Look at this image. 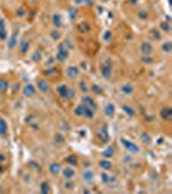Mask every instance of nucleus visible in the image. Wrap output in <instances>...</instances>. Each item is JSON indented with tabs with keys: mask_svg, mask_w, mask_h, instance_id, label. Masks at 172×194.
Returning <instances> with one entry per match:
<instances>
[{
	"mask_svg": "<svg viewBox=\"0 0 172 194\" xmlns=\"http://www.w3.org/2000/svg\"><path fill=\"white\" fill-rule=\"evenodd\" d=\"M137 17L141 19V21H146L149 18V13L146 9H140L139 13H137Z\"/></svg>",
	"mask_w": 172,
	"mask_h": 194,
	"instance_id": "nucleus-33",
	"label": "nucleus"
},
{
	"mask_svg": "<svg viewBox=\"0 0 172 194\" xmlns=\"http://www.w3.org/2000/svg\"><path fill=\"white\" fill-rule=\"evenodd\" d=\"M56 93L60 98L65 100V101H73V98L75 97V89L73 87H70L66 83H61L56 87Z\"/></svg>",
	"mask_w": 172,
	"mask_h": 194,
	"instance_id": "nucleus-1",
	"label": "nucleus"
},
{
	"mask_svg": "<svg viewBox=\"0 0 172 194\" xmlns=\"http://www.w3.org/2000/svg\"><path fill=\"white\" fill-rule=\"evenodd\" d=\"M159 28H161V32H166V34H170L171 32V24L168 21H162L159 24Z\"/></svg>",
	"mask_w": 172,
	"mask_h": 194,
	"instance_id": "nucleus-24",
	"label": "nucleus"
},
{
	"mask_svg": "<svg viewBox=\"0 0 172 194\" xmlns=\"http://www.w3.org/2000/svg\"><path fill=\"white\" fill-rule=\"evenodd\" d=\"M22 95L27 98H30V97H34L35 95H37V87H35L34 84L31 83H27L24 85V88H22Z\"/></svg>",
	"mask_w": 172,
	"mask_h": 194,
	"instance_id": "nucleus-11",
	"label": "nucleus"
},
{
	"mask_svg": "<svg viewBox=\"0 0 172 194\" xmlns=\"http://www.w3.org/2000/svg\"><path fill=\"white\" fill-rule=\"evenodd\" d=\"M75 184L73 183V180H65V184H63V188H65L66 190H73L74 189Z\"/></svg>",
	"mask_w": 172,
	"mask_h": 194,
	"instance_id": "nucleus-37",
	"label": "nucleus"
},
{
	"mask_svg": "<svg viewBox=\"0 0 172 194\" xmlns=\"http://www.w3.org/2000/svg\"><path fill=\"white\" fill-rule=\"evenodd\" d=\"M69 54H70V48L65 44V41H61L58 45H57V51H56V58L58 62L63 63L66 62L69 58Z\"/></svg>",
	"mask_w": 172,
	"mask_h": 194,
	"instance_id": "nucleus-2",
	"label": "nucleus"
},
{
	"mask_svg": "<svg viewBox=\"0 0 172 194\" xmlns=\"http://www.w3.org/2000/svg\"><path fill=\"white\" fill-rule=\"evenodd\" d=\"M76 4H84V3H89L88 0H75Z\"/></svg>",
	"mask_w": 172,
	"mask_h": 194,
	"instance_id": "nucleus-49",
	"label": "nucleus"
},
{
	"mask_svg": "<svg viewBox=\"0 0 172 194\" xmlns=\"http://www.w3.org/2000/svg\"><path fill=\"white\" fill-rule=\"evenodd\" d=\"M140 139H141L142 144H145V145H149V144L152 142V137H150V135L146 133V132H142L141 136H140Z\"/></svg>",
	"mask_w": 172,
	"mask_h": 194,
	"instance_id": "nucleus-32",
	"label": "nucleus"
},
{
	"mask_svg": "<svg viewBox=\"0 0 172 194\" xmlns=\"http://www.w3.org/2000/svg\"><path fill=\"white\" fill-rule=\"evenodd\" d=\"M122 110H123L124 114H126V115H128V117H133L136 114V110L133 109V107H131L130 105H123V106H122Z\"/></svg>",
	"mask_w": 172,
	"mask_h": 194,
	"instance_id": "nucleus-27",
	"label": "nucleus"
},
{
	"mask_svg": "<svg viewBox=\"0 0 172 194\" xmlns=\"http://www.w3.org/2000/svg\"><path fill=\"white\" fill-rule=\"evenodd\" d=\"M54 141L58 144V145H61V144H63L65 142V137L62 136V133H56V136H54Z\"/></svg>",
	"mask_w": 172,
	"mask_h": 194,
	"instance_id": "nucleus-39",
	"label": "nucleus"
},
{
	"mask_svg": "<svg viewBox=\"0 0 172 194\" xmlns=\"http://www.w3.org/2000/svg\"><path fill=\"white\" fill-rule=\"evenodd\" d=\"M16 47H17V32H14L11 37L9 41H8V48L9 49H14Z\"/></svg>",
	"mask_w": 172,
	"mask_h": 194,
	"instance_id": "nucleus-29",
	"label": "nucleus"
},
{
	"mask_svg": "<svg viewBox=\"0 0 172 194\" xmlns=\"http://www.w3.org/2000/svg\"><path fill=\"white\" fill-rule=\"evenodd\" d=\"M66 162L69 163V166H73V167L78 164V159H76L75 155H69V157L66 158Z\"/></svg>",
	"mask_w": 172,
	"mask_h": 194,
	"instance_id": "nucleus-34",
	"label": "nucleus"
},
{
	"mask_svg": "<svg viewBox=\"0 0 172 194\" xmlns=\"http://www.w3.org/2000/svg\"><path fill=\"white\" fill-rule=\"evenodd\" d=\"M28 48H30V41L26 40V39H22L19 43H18V51L21 54H26L28 52Z\"/></svg>",
	"mask_w": 172,
	"mask_h": 194,
	"instance_id": "nucleus-18",
	"label": "nucleus"
},
{
	"mask_svg": "<svg viewBox=\"0 0 172 194\" xmlns=\"http://www.w3.org/2000/svg\"><path fill=\"white\" fill-rule=\"evenodd\" d=\"M171 49H172V44H171V41H170V40H166V41H163V43H162L161 51H162L163 53L168 54V53L171 52Z\"/></svg>",
	"mask_w": 172,
	"mask_h": 194,
	"instance_id": "nucleus-26",
	"label": "nucleus"
},
{
	"mask_svg": "<svg viewBox=\"0 0 172 194\" xmlns=\"http://www.w3.org/2000/svg\"><path fill=\"white\" fill-rule=\"evenodd\" d=\"M6 39V32L5 30H0V40H5Z\"/></svg>",
	"mask_w": 172,
	"mask_h": 194,
	"instance_id": "nucleus-47",
	"label": "nucleus"
},
{
	"mask_svg": "<svg viewBox=\"0 0 172 194\" xmlns=\"http://www.w3.org/2000/svg\"><path fill=\"white\" fill-rule=\"evenodd\" d=\"M37 87H38V91L47 95L49 92V82L44 78H39V79H37Z\"/></svg>",
	"mask_w": 172,
	"mask_h": 194,
	"instance_id": "nucleus-12",
	"label": "nucleus"
},
{
	"mask_svg": "<svg viewBox=\"0 0 172 194\" xmlns=\"http://www.w3.org/2000/svg\"><path fill=\"white\" fill-rule=\"evenodd\" d=\"M70 12H71V18H74V16H75V13H76V12H75V9H71Z\"/></svg>",
	"mask_w": 172,
	"mask_h": 194,
	"instance_id": "nucleus-52",
	"label": "nucleus"
},
{
	"mask_svg": "<svg viewBox=\"0 0 172 194\" xmlns=\"http://www.w3.org/2000/svg\"><path fill=\"white\" fill-rule=\"evenodd\" d=\"M95 113L92 109H89L88 106H85L84 104H79L78 106H75L74 109V114L79 118H85V119H92L95 117Z\"/></svg>",
	"mask_w": 172,
	"mask_h": 194,
	"instance_id": "nucleus-3",
	"label": "nucleus"
},
{
	"mask_svg": "<svg viewBox=\"0 0 172 194\" xmlns=\"http://www.w3.org/2000/svg\"><path fill=\"white\" fill-rule=\"evenodd\" d=\"M61 170H62V167H61V164L58 162H52L48 166V171L52 176H58L61 174Z\"/></svg>",
	"mask_w": 172,
	"mask_h": 194,
	"instance_id": "nucleus-15",
	"label": "nucleus"
},
{
	"mask_svg": "<svg viewBox=\"0 0 172 194\" xmlns=\"http://www.w3.org/2000/svg\"><path fill=\"white\" fill-rule=\"evenodd\" d=\"M27 164H28V166H30L31 168H34V170H40V164H39L38 162H35V161H30Z\"/></svg>",
	"mask_w": 172,
	"mask_h": 194,
	"instance_id": "nucleus-43",
	"label": "nucleus"
},
{
	"mask_svg": "<svg viewBox=\"0 0 172 194\" xmlns=\"http://www.w3.org/2000/svg\"><path fill=\"white\" fill-rule=\"evenodd\" d=\"M65 75L69 79H71V80L78 79V78H79V75H80V69L78 66H75V65H70V66H67L66 70H65Z\"/></svg>",
	"mask_w": 172,
	"mask_h": 194,
	"instance_id": "nucleus-6",
	"label": "nucleus"
},
{
	"mask_svg": "<svg viewBox=\"0 0 172 194\" xmlns=\"http://www.w3.org/2000/svg\"><path fill=\"white\" fill-rule=\"evenodd\" d=\"M109 39H111V32H110V31H106V32L104 34V40H105V41H109Z\"/></svg>",
	"mask_w": 172,
	"mask_h": 194,
	"instance_id": "nucleus-46",
	"label": "nucleus"
},
{
	"mask_svg": "<svg viewBox=\"0 0 172 194\" xmlns=\"http://www.w3.org/2000/svg\"><path fill=\"white\" fill-rule=\"evenodd\" d=\"M114 154H115V149H114L111 145L107 146V148L104 150V152H102V157H104V158H107V159H110V158H111Z\"/></svg>",
	"mask_w": 172,
	"mask_h": 194,
	"instance_id": "nucleus-25",
	"label": "nucleus"
},
{
	"mask_svg": "<svg viewBox=\"0 0 172 194\" xmlns=\"http://www.w3.org/2000/svg\"><path fill=\"white\" fill-rule=\"evenodd\" d=\"M140 2V0H128V3H130V4H132V5H136V4H137Z\"/></svg>",
	"mask_w": 172,
	"mask_h": 194,
	"instance_id": "nucleus-50",
	"label": "nucleus"
},
{
	"mask_svg": "<svg viewBox=\"0 0 172 194\" xmlns=\"http://www.w3.org/2000/svg\"><path fill=\"white\" fill-rule=\"evenodd\" d=\"M76 30L79 31L80 34H89L92 27L89 25V22H87V21H82V22L76 24Z\"/></svg>",
	"mask_w": 172,
	"mask_h": 194,
	"instance_id": "nucleus-16",
	"label": "nucleus"
},
{
	"mask_svg": "<svg viewBox=\"0 0 172 194\" xmlns=\"http://www.w3.org/2000/svg\"><path fill=\"white\" fill-rule=\"evenodd\" d=\"M57 74V70H56V67H48V69H45L44 70V75L45 76H53V75H56Z\"/></svg>",
	"mask_w": 172,
	"mask_h": 194,
	"instance_id": "nucleus-35",
	"label": "nucleus"
},
{
	"mask_svg": "<svg viewBox=\"0 0 172 194\" xmlns=\"http://www.w3.org/2000/svg\"><path fill=\"white\" fill-rule=\"evenodd\" d=\"M4 161H5V155L0 153V163H2V162H4Z\"/></svg>",
	"mask_w": 172,
	"mask_h": 194,
	"instance_id": "nucleus-51",
	"label": "nucleus"
},
{
	"mask_svg": "<svg viewBox=\"0 0 172 194\" xmlns=\"http://www.w3.org/2000/svg\"><path fill=\"white\" fill-rule=\"evenodd\" d=\"M159 117L163 120H171V118H172V109L170 106H163L162 109L159 110Z\"/></svg>",
	"mask_w": 172,
	"mask_h": 194,
	"instance_id": "nucleus-17",
	"label": "nucleus"
},
{
	"mask_svg": "<svg viewBox=\"0 0 172 194\" xmlns=\"http://www.w3.org/2000/svg\"><path fill=\"white\" fill-rule=\"evenodd\" d=\"M98 166L102 168V171H110L113 168V163L110 162V159H107V158H104L98 162Z\"/></svg>",
	"mask_w": 172,
	"mask_h": 194,
	"instance_id": "nucleus-22",
	"label": "nucleus"
},
{
	"mask_svg": "<svg viewBox=\"0 0 172 194\" xmlns=\"http://www.w3.org/2000/svg\"><path fill=\"white\" fill-rule=\"evenodd\" d=\"M89 89H92L93 93H101V92H102V89L100 88L98 85H96V84H93V85H92V88H89Z\"/></svg>",
	"mask_w": 172,
	"mask_h": 194,
	"instance_id": "nucleus-44",
	"label": "nucleus"
},
{
	"mask_svg": "<svg viewBox=\"0 0 172 194\" xmlns=\"http://www.w3.org/2000/svg\"><path fill=\"white\" fill-rule=\"evenodd\" d=\"M139 51L141 56H152L154 52V47L150 41H142L139 47Z\"/></svg>",
	"mask_w": 172,
	"mask_h": 194,
	"instance_id": "nucleus-7",
	"label": "nucleus"
},
{
	"mask_svg": "<svg viewBox=\"0 0 172 194\" xmlns=\"http://www.w3.org/2000/svg\"><path fill=\"white\" fill-rule=\"evenodd\" d=\"M0 30H5V22L3 18H0Z\"/></svg>",
	"mask_w": 172,
	"mask_h": 194,
	"instance_id": "nucleus-48",
	"label": "nucleus"
},
{
	"mask_svg": "<svg viewBox=\"0 0 172 194\" xmlns=\"http://www.w3.org/2000/svg\"><path fill=\"white\" fill-rule=\"evenodd\" d=\"M41 58H43V54H41V51H39V49H37V51H35V52L32 53V56H31V60H32V62H35V63L40 62Z\"/></svg>",
	"mask_w": 172,
	"mask_h": 194,
	"instance_id": "nucleus-30",
	"label": "nucleus"
},
{
	"mask_svg": "<svg viewBox=\"0 0 172 194\" xmlns=\"http://www.w3.org/2000/svg\"><path fill=\"white\" fill-rule=\"evenodd\" d=\"M100 177H101V181H102L105 185H109V186H110V185H113V184L117 183L115 176L107 174V171H102L101 175H100Z\"/></svg>",
	"mask_w": 172,
	"mask_h": 194,
	"instance_id": "nucleus-13",
	"label": "nucleus"
},
{
	"mask_svg": "<svg viewBox=\"0 0 172 194\" xmlns=\"http://www.w3.org/2000/svg\"><path fill=\"white\" fill-rule=\"evenodd\" d=\"M51 37H52L54 40H60V38H61V32L58 31V28H54L53 31H51Z\"/></svg>",
	"mask_w": 172,
	"mask_h": 194,
	"instance_id": "nucleus-40",
	"label": "nucleus"
},
{
	"mask_svg": "<svg viewBox=\"0 0 172 194\" xmlns=\"http://www.w3.org/2000/svg\"><path fill=\"white\" fill-rule=\"evenodd\" d=\"M79 89H80L82 92H84V93H87V92H89V85L87 84V82L82 80V82L79 83Z\"/></svg>",
	"mask_w": 172,
	"mask_h": 194,
	"instance_id": "nucleus-36",
	"label": "nucleus"
},
{
	"mask_svg": "<svg viewBox=\"0 0 172 194\" xmlns=\"http://www.w3.org/2000/svg\"><path fill=\"white\" fill-rule=\"evenodd\" d=\"M82 104H84L85 106H88L89 109H92L93 111L97 110V104H96L95 100H93V97L89 96V95H84L82 97Z\"/></svg>",
	"mask_w": 172,
	"mask_h": 194,
	"instance_id": "nucleus-14",
	"label": "nucleus"
},
{
	"mask_svg": "<svg viewBox=\"0 0 172 194\" xmlns=\"http://www.w3.org/2000/svg\"><path fill=\"white\" fill-rule=\"evenodd\" d=\"M120 144H122V146L127 150V153H130L131 155H136V154L140 153L139 145H136V144L133 141H131V140H127L124 137H122L120 139Z\"/></svg>",
	"mask_w": 172,
	"mask_h": 194,
	"instance_id": "nucleus-5",
	"label": "nucleus"
},
{
	"mask_svg": "<svg viewBox=\"0 0 172 194\" xmlns=\"http://www.w3.org/2000/svg\"><path fill=\"white\" fill-rule=\"evenodd\" d=\"M150 35L153 37V39H154V40H159V39H161V37H162V32H161V31H158L157 28H154V30H152V32H150Z\"/></svg>",
	"mask_w": 172,
	"mask_h": 194,
	"instance_id": "nucleus-38",
	"label": "nucleus"
},
{
	"mask_svg": "<svg viewBox=\"0 0 172 194\" xmlns=\"http://www.w3.org/2000/svg\"><path fill=\"white\" fill-rule=\"evenodd\" d=\"M26 13H27V11L24 8V6H21V8L17 9L16 16H17V17H25V16H26Z\"/></svg>",
	"mask_w": 172,
	"mask_h": 194,
	"instance_id": "nucleus-41",
	"label": "nucleus"
},
{
	"mask_svg": "<svg viewBox=\"0 0 172 194\" xmlns=\"http://www.w3.org/2000/svg\"><path fill=\"white\" fill-rule=\"evenodd\" d=\"M100 74L104 79L109 80L113 76V61L110 58H106L104 62H101L100 65Z\"/></svg>",
	"mask_w": 172,
	"mask_h": 194,
	"instance_id": "nucleus-4",
	"label": "nucleus"
},
{
	"mask_svg": "<svg viewBox=\"0 0 172 194\" xmlns=\"http://www.w3.org/2000/svg\"><path fill=\"white\" fill-rule=\"evenodd\" d=\"M49 192H51V185H49L48 181H43L40 184V193L43 194H48Z\"/></svg>",
	"mask_w": 172,
	"mask_h": 194,
	"instance_id": "nucleus-31",
	"label": "nucleus"
},
{
	"mask_svg": "<svg viewBox=\"0 0 172 194\" xmlns=\"http://www.w3.org/2000/svg\"><path fill=\"white\" fill-rule=\"evenodd\" d=\"M97 137L100 139V142H107V140H109V133H107L106 127L100 128V131L97 132Z\"/></svg>",
	"mask_w": 172,
	"mask_h": 194,
	"instance_id": "nucleus-20",
	"label": "nucleus"
},
{
	"mask_svg": "<svg viewBox=\"0 0 172 194\" xmlns=\"http://www.w3.org/2000/svg\"><path fill=\"white\" fill-rule=\"evenodd\" d=\"M2 172H3V167H2V166H0V174H2Z\"/></svg>",
	"mask_w": 172,
	"mask_h": 194,
	"instance_id": "nucleus-53",
	"label": "nucleus"
},
{
	"mask_svg": "<svg viewBox=\"0 0 172 194\" xmlns=\"http://www.w3.org/2000/svg\"><path fill=\"white\" fill-rule=\"evenodd\" d=\"M82 180L85 185H92L95 183V174H93V171L87 168L82 172Z\"/></svg>",
	"mask_w": 172,
	"mask_h": 194,
	"instance_id": "nucleus-8",
	"label": "nucleus"
},
{
	"mask_svg": "<svg viewBox=\"0 0 172 194\" xmlns=\"http://www.w3.org/2000/svg\"><path fill=\"white\" fill-rule=\"evenodd\" d=\"M6 132H8V124H6L4 118L0 117V136L4 137V136L6 135Z\"/></svg>",
	"mask_w": 172,
	"mask_h": 194,
	"instance_id": "nucleus-23",
	"label": "nucleus"
},
{
	"mask_svg": "<svg viewBox=\"0 0 172 194\" xmlns=\"http://www.w3.org/2000/svg\"><path fill=\"white\" fill-rule=\"evenodd\" d=\"M61 174H62L65 180H73V179L76 176V171L73 166H66L61 170Z\"/></svg>",
	"mask_w": 172,
	"mask_h": 194,
	"instance_id": "nucleus-10",
	"label": "nucleus"
},
{
	"mask_svg": "<svg viewBox=\"0 0 172 194\" xmlns=\"http://www.w3.org/2000/svg\"><path fill=\"white\" fill-rule=\"evenodd\" d=\"M119 92L122 93L123 96H132L135 93V87L132 83H123L119 85Z\"/></svg>",
	"mask_w": 172,
	"mask_h": 194,
	"instance_id": "nucleus-9",
	"label": "nucleus"
},
{
	"mask_svg": "<svg viewBox=\"0 0 172 194\" xmlns=\"http://www.w3.org/2000/svg\"><path fill=\"white\" fill-rule=\"evenodd\" d=\"M52 24L54 26V28H61L62 27V17L60 13H53L52 16Z\"/></svg>",
	"mask_w": 172,
	"mask_h": 194,
	"instance_id": "nucleus-21",
	"label": "nucleus"
},
{
	"mask_svg": "<svg viewBox=\"0 0 172 194\" xmlns=\"http://www.w3.org/2000/svg\"><path fill=\"white\" fill-rule=\"evenodd\" d=\"M53 65H54V58H53V57H51V58H49V60H47L45 66H48V67H52Z\"/></svg>",
	"mask_w": 172,
	"mask_h": 194,
	"instance_id": "nucleus-45",
	"label": "nucleus"
},
{
	"mask_svg": "<svg viewBox=\"0 0 172 194\" xmlns=\"http://www.w3.org/2000/svg\"><path fill=\"white\" fill-rule=\"evenodd\" d=\"M104 114L107 118H113L114 114H115V106H114V104H111V102L106 104L104 107Z\"/></svg>",
	"mask_w": 172,
	"mask_h": 194,
	"instance_id": "nucleus-19",
	"label": "nucleus"
},
{
	"mask_svg": "<svg viewBox=\"0 0 172 194\" xmlns=\"http://www.w3.org/2000/svg\"><path fill=\"white\" fill-rule=\"evenodd\" d=\"M141 61L149 65V63H153V58H152V56H141Z\"/></svg>",
	"mask_w": 172,
	"mask_h": 194,
	"instance_id": "nucleus-42",
	"label": "nucleus"
},
{
	"mask_svg": "<svg viewBox=\"0 0 172 194\" xmlns=\"http://www.w3.org/2000/svg\"><path fill=\"white\" fill-rule=\"evenodd\" d=\"M8 87H9V82L5 78H0V95L8 89Z\"/></svg>",
	"mask_w": 172,
	"mask_h": 194,
	"instance_id": "nucleus-28",
	"label": "nucleus"
}]
</instances>
